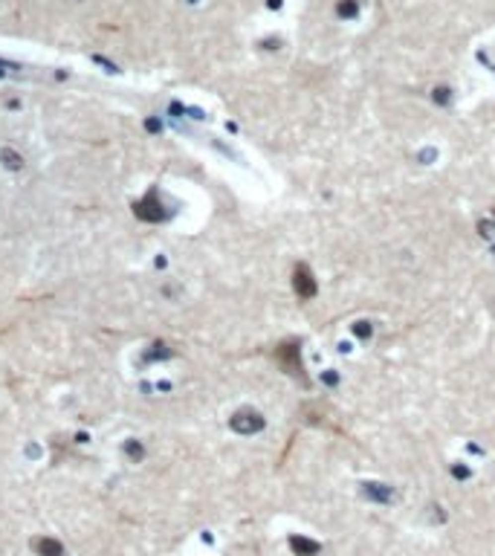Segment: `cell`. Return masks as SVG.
<instances>
[{"mask_svg":"<svg viewBox=\"0 0 495 556\" xmlns=\"http://www.w3.org/2000/svg\"><path fill=\"white\" fill-rule=\"evenodd\" d=\"M38 545V551L41 554H50V556H61V548L55 545V542H35Z\"/></svg>","mask_w":495,"mask_h":556,"instance_id":"cell-1","label":"cell"}]
</instances>
